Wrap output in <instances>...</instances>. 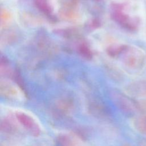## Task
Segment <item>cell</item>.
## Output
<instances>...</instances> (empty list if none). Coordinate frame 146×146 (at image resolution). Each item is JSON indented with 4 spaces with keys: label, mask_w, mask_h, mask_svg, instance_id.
Wrapping results in <instances>:
<instances>
[{
    "label": "cell",
    "mask_w": 146,
    "mask_h": 146,
    "mask_svg": "<svg viewBox=\"0 0 146 146\" xmlns=\"http://www.w3.org/2000/svg\"><path fill=\"white\" fill-rule=\"evenodd\" d=\"M142 146H146V142H143V144H142Z\"/></svg>",
    "instance_id": "12"
},
{
    "label": "cell",
    "mask_w": 146,
    "mask_h": 146,
    "mask_svg": "<svg viewBox=\"0 0 146 146\" xmlns=\"http://www.w3.org/2000/svg\"><path fill=\"white\" fill-rule=\"evenodd\" d=\"M71 108V104L69 102H62L59 104L58 108L63 112H68Z\"/></svg>",
    "instance_id": "10"
},
{
    "label": "cell",
    "mask_w": 146,
    "mask_h": 146,
    "mask_svg": "<svg viewBox=\"0 0 146 146\" xmlns=\"http://www.w3.org/2000/svg\"><path fill=\"white\" fill-rule=\"evenodd\" d=\"M123 7L119 6L113 14L115 20L124 29L135 31L137 30L139 26V19L137 17H131L122 11Z\"/></svg>",
    "instance_id": "1"
},
{
    "label": "cell",
    "mask_w": 146,
    "mask_h": 146,
    "mask_svg": "<svg viewBox=\"0 0 146 146\" xmlns=\"http://www.w3.org/2000/svg\"><path fill=\"white\" fill-rule=\"evenodd\" d=\"M40 5H41V4H40ZM41 6H42V7H43V6H44V4H43V3H42V4L41 5ZM44 6H45V7H47V5H46H46H44ZM45 9H46V7H45ZM46 10L47 11V10L46 9Z\"/></svg>",
    "instance_id": "11"
},
{
    "label": "cell",
    "mask_w": 146,
    "mask_h": 146,
    "mask_svg": "<svg viewBox=\"0 0 146 146\" xmlns=\"http://www.w3.org/2000/svg\"><path fill=\"white\" fill-rule=\"evenodd\" d=\"M15 116L20 124L31 135L37 137L40 135V127L32 116L25 112L19 111L15 112Z\"/></svg>",
    "instance_id": "2"
},
{
    "label": "cell",
    "mask_w": 146,
    "mask_h": 146,
    "mask_svg": "<svg viewBox=\"0 0 146 146\" xmlns=\"http://www.w3.org/2000/svg\"><path fill=\"white\" fill-rule=\"evenodd\" d=\"M58 141L60 146H83L82 141L78 137L69 134L60 135Z\"/></svg>",
    "instance_id": "5"
},
{
    "label": "cell",
    "mask_w": 146,
    "mask_h": 146,
    "mask_svg": "<svg viewBox=\"0 0 146 146\" xmlns=\"http://www.w3.org/2000/svg\"><path fill=\"white\" fill-rule=\"evenodd\" d=\"M1 129L6 133H13L17 131L16 125L10 118H6L1 121Z\"/></svg>",
    "instance_id": "7"
},
{
    "label": "cell",
    "mask_w": 146,
    "mask_h": 146,
    "mask_svg": "<svg viewBox=\"0 0 146 146\" xmlns=\"http://www.w3.org/2000/svg\"><path fill=\"white\" fill-rule=\"evenodd\" d=\"M127 50V46L124 44H115L109 48V53L111 56H116Z\"/></svg>",
    "instance_id": "9"
},
{
    "label": "cell",
    "mask_w": 146,
    "mask_h": 146,
    "mask_svg": "<svg viewBox=\"0 0 146 146\" xmlns=\"http://www.w3.org/2000/svg\"><path fill=\"white\" fill-rule=\"evenodd\" d=\"M134 124L139 132L146 135V115L137 117L135 120Z\"/></svg>",
    "instance_id": "8"
},
{
    "label": "cell",
    "mask_w": 146,
    "mask_h": 146,
    "mask_svg": "<svg viewBox=\"0 0 146 146\" xmlns=\"http://www.w3.org/2000/svg\"><path fill=\"white\" fill-rule=\"evenodd\" d=\"M128 91L134 96H146V80H141L132 83L129 86Z\"/></svg>",
    "instance_id": "4"
},
{
    "label": "cell",
    "mask_w": 146,
    "mask_h": 146,
    "mask_svg": "<svg viewBox=\"0 0 146 146\" xmlns=\"http://www.w3.org/2000/svg\"><path fill=\"white\" fill-rule=\"evenodd\" d=\"M117 103L120 109L128 113H132L137 108V104L124 96H120L117 100Z\"/></svg>",
    "instance_id": "6"
},
{
    "label": "cell",
    "mask_w": 146,
    "mask_h": 146,
    "mask_svg": "<svg viewBox=\"0 0 146 146\" xmlns=\"http://www.w3.org/2000/svg\"><path fill=\"white\" fill-rule=\"evenodd\" d=\"M123 146H129V145H123Z\"/></svg>",
    "instance_id": "13"
},
{
    "label": "cell",
    "mask_w": 146,
    "mask_h": 146,
    "mask_svg": "<svg viewBox=\"0 0 146 146\" xmlns=\"http://www.w3.org/2000/svg\"><path fill=\"white\" fill-rule=\"evenodd\" d=\"M124 62L129 67L139 68L144 63V55L141 50L136 48H131L128 50L126 53Z\"/></svg>",
    "instance_id": "3"
}]
</instances>
